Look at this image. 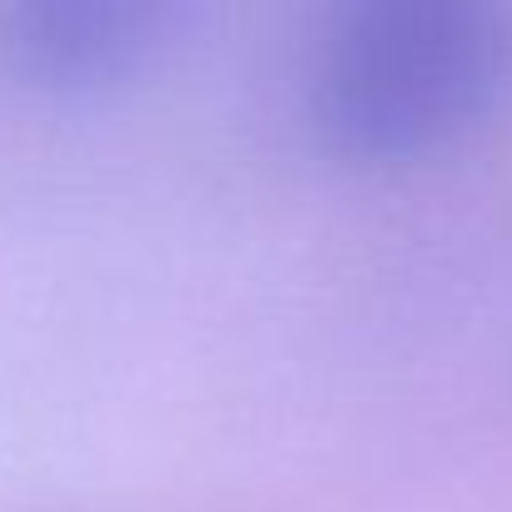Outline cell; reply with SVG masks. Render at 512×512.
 <instances>
[{"label": "cell", "instance_id": "1", "mask_svg": "<svg viewBox=\"0 0 512 512\" xmlns=\"http://www.w3.org/2000/svg\"><path fill=\"white\" fill-rule=\"evenodd\" d=\"M512 81V21L482 0L352 6L317 51L312 121L332 156L402 166L482 126Z\"/></svg>", "mask_w": 512, "mask_h": 512}, {"label": "cell", "instance_id": "2", "mask_svg": "<svg viewBox=\"0 0 512 512\" xmlns=\"http://www.w3.org/2000/svg\"><path fill=\"white\" fill-rule=\"evenodd\" d=\"M176 31L171 0H0V66L41 96L91 101L146 76Z\"/></svg>", "mask_w": 512, "mask_h": 512}]
</instances>
